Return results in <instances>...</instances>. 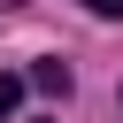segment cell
<instances>
[{"label": "cell", "mask_w": 123, "mask_h": 123, "mask_svg": "<svg viewBox=\"0 0 123 123\" xmlns=\"http://www.w3.org/2000/svg\"><path fill=\"white\" fill-rule=\"evenodd\" d=\"M31 92L62 100V92H69V62H31Z\"/></svg>", "instance_id": "6da1fadb"}, {"label": "cell", "mask_w": 123, "mask_h": 123, "mask_svg": "<svg viewBox=\"0 0 123 123\" xmlns=\"http://www.w3.org/2000/svg\"><path fill=\"white\" fill-rule=\"evenodd\" d=\"M85 8H92V15H123V0H85Z\"/></svg>", "instance_id": "3957f363"}, {"label": "cell", "mask_w": 123, "mask_h": 123, "mask_svg": "<svg viewBox=\"0 0 123 123\" xmlns=\"http://www.w3.org/2000/svg\"><path fill=\"white\" fill-rule=\"evenodd\" d=\"M15 100H23V85H15V77H8V69H0V123H8V115H15Z\"/></svg>", "instance_id": "7a4b0ae2"}, {"label": "cell", "mask_w": 123, "mask_h": 123, "mask_svg": "<svg viewBox=\"0 0 123 123\" xmlns=\"http://www.w3.org/2000/svg\"><path fill=\"white\" fill-rule=\"evenodd\" d=\"M0 8H23V0H0Z\"/></svg>", "instance_id": "277c9868"}]
</instances>
